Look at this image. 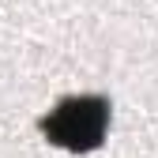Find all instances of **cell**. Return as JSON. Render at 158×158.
<instances>
[{
	"mask_svg": "<svg viewBox=\"0 0 158 158\" xmlns=\"http://www.w3.org/2000/svg\"><path fill=\"white\" fill-rule=\"evenodd\" d=\"M106 124V106L102 102H64L60 109L53 113V121H45V128L56 135L60 143H94L102 135Z\"/></svg>",
	"mask_w": 158,
	"mask_h": 158,
	"instance_id": "1",
	"label": "cell"
}]
</instances>
